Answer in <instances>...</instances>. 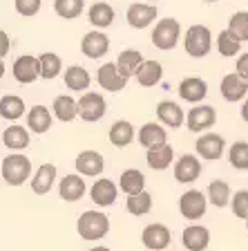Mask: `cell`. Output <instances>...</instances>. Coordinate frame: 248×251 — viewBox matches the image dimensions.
<instances>
[{"label": "cell", "instance_id": "52a82bcc", "mask_svg": "<svg viewBox=\"0 0 248 251\" xmlns=\"http://www.w3.org/2000/svg\"><path fill=\"white\" fill-rule=\"evenodd\" d=\"M215 121H217V112H215L212 105H197V108H192L186 117V126L190 132L208 130V128L215 126Z\"/></svg>", "mask_w": 248, "mask_h": 251}, {"label": "cell", "instance_id": "6da1fadb", "mask_svg": "<svg viewBox=\"0 0 248 251\" xmlns=\"http://www.w3.org/2000/svg\"><path fill=\"white\" fill-rule=\"evenodd\" d=\"M78 235L83 240H101L110 231V220L101 211H85L76 222Z\"/></svg>", "mask_w": 248, "mask_h": 251}, {"label": "cell", "instance_id": "c3c4849f", "mask_svg": "<svg viewBox=\"0 0 248 251\" xmlns=\"http://www.w3.org/2000/svg\"><path fill=\"white\" fill-rule=\"evenodd\" d=\"M90 251H110L108 247H94V249H90Z\"/></svg>", "mask_w": 248, "mask_h": 251}, {"label": "cell", "instance_id": "484cf974", "mask_svg": "<svg viewBox=\"0 0 248 251\" xmlns=\"http://www.w3.org/2000/svg\"><path fill=\"white\" fill-rule=\"evenodd\" d=\"M135 76L143 88H155L161 81V76H163V68H161L159 61H143Z\"/></svg>", "mask_w": 248, "mask_h": 251}, {"label": "cell", "instance_id": "2e32d148", "mask_svg": "<svg viewBox=\"0 0 248 251\" xmlns=\"http://www.w3.org/2000/svg\"><path fill=\"white\" fill-rule=\"evenodd\" d=\"M81 50L88 58H101L110 50V38L105 36L103 31H90V34L83 36Z\"/></svg>", "mask_w": 248, "mask_h": 251}, {"label": "cell", "instance_id": "5bb4252c", "mask_svg": "<svg viewBox=\"0 0 248 251\" xmlns=\"http://www.w3.org/2000/svg\"><path fill=\"white\" fill-rule=\"evenodd\" d=\"M202 175V162L195 155H181L175 164V179L181 184H190Z\"/></svg>", "mask_w": 248, "mask_h": 251}, {"label": "cell", "instance_id": "60d3db41", "mask_svg": "<svg viewBox=\"0 0 248 251\" xmlns=\"http://www.w3.org/2000/svg\"><path fill=\"white\" fill-rule=\"evenodd\" d=\"M228 159H230L233 168L246 171L248 168V141H237V144H233L230 152H228Z\"/></svg>", "mask_w": 248, "mask_h": 251}, {"label": "cell", "instance_id": "ac0fdd59", "mask_svg": "<svg viewBox=\"0 0 248 251\" xmlns=\"http://www.w3.org/2000/svg\"><path fill=\"white\" fill-rule=\"evenodd\" d=\"M145 162H148L150 168H155V171H165V168L175 162V151H172L170 144H159L155 148H148Z\"/></svg>", "mask_w": 248, "mask_h": 251}, {"label": "cell", "instance_id": "277c9868", "mask_svg": "<svg viewBox=\"0 0 248 251\" xmlns=\"http://www.w3.org/2000/svg\"><path fill=\"white\" fill-rule=\"evenodd\" d=\"M181 36V25L175 18H161L157 27L152 29V45L159 50H175Z\"/></svg>", "mask_w": 248, "mask_h": 251}, {"label": "cell", "instance_id": "9c48e42d", "mask_svg": "<svg viewBox=\"0 0 248 251\" xmlns=\"http://www.w3.org/2000/svg\"><path fill=\"white\" fill-rule=\"evenodd\" d=\"M157 14H159V9H157L155 5H148V2H135V5L128 7V25L135 27V29H145V27L150 25V23H155Z\"/></svg>", "mask_w": 248, "mask_h": 251}, {"label": "cell", "instance_id": "7bdbcfd3", "mask_svg": "<svg viewBox=\"0 0 248 251\" xmlns=\"http://www.w3.org/2000/svg\"><path fill=\"white\" fill-rule=\"evenodd\" d=\"M41 5H43V0H14L16 11L21 16H25V18L36 16L38 11H41Z\"/></svg>", "mask_w": 248, "mask_h": 251}, {"label": "cell", "instance_id": "f1b7e54d", "mask_svg": "<svg viewBox=\"0 0 248 251\" xmlns=\"http://www.w3.org/2000/svg\"><path fill=\"white\" fill-rule=\"evenodd\" d=\"M119 186L121 191H123L125 195H136L141 193V191H145V177H143V173L136 171V168H130V171H125L123 175H121L119 179Z\"/></svg>", "mask_w": 248, "mask_h": 251}, {"label": "cell", "instance_id": "ffe728a7", "mask_svg": "<svg viewBox=\"0 0 248 251\" xmlns=\"http://www.w3.org/2000/svg\"><path fill=\"white\" fill-rule=\"evenodd\" d=\"M116 186H114L112 179H96L94 182V186L90 188V195H92L94 204H98V206H112L114 202H116Z\"/></svg>", "mask_w": 248, "mask_h": 251}, {"label": "cell", "instance_id": "d4e9b609", "mask_svg": "<svg viewBox=\"0 0 248 251\" xmlns=\"http://www.w3.org/2000/svg\"><path fill=\"white\" fill-rule=\"evenodd\" d=\"M63 81H65V85H68L69 90L83 92V90L90 88L92 76H90V72L85 68H81V65H69V68L65 70V74H63Z\"/></svg>", "mask_w": 248, "mask_h": 251}, {"label": "cell", "instance_id": "603a6c76", "mask_svg": "<svg viewBox=\"0 0 248 251\" xmlns=\"http://www.w3.org/2000/svg\"><path fill=\"white\" fill-rule=\"evenodd\" d=\"M139 144L148 151V148H155L159 144H168V135H165V128L159 124H145L141 126L139 130Z\"/></svg>", "mask_w": 248, "mask_h": 251}, {"label": "cell", "instance_id": "8d00e7d4", "mask_svg": "<svg viewBox=\"0 0 248 251\" xmlns=\"http://www.w3.org/2000/svg\"><path fill=\"white\" fill-rule=\"evenodd\" d=\"M85 9V0H54V11H56L61 18H78Z\"/></svg>", "mask_w": 248, "mask_h": 251}, {"label": "cell", "instance_id": "f35d334b", "mask_svg": "<svg viewBox=\"0 0 248 251\" xmlns=\"http://www.w3.org/2000/svg\"><path fill=\"white\" fill-rule=\"evenodd\" d=\"M125 206H128V211L132 215H136V218H139V215H145L152 209V195L145 193V191H141V193H136V195H130Z\"/></svg>", "mask_w": 248, "mask_h": 251}, {"label": "cell", "instance_id": "9a60e30c", "mask_svg": "<svg viewBox=\"0 0 248 251\" xmlns=\"http://www.w3.org/2000/svg\"><path fill=\"white\" fill-rule=\"evenodd\" d=\"M181 242L188 251H206L208 245H210V231L206 226L192 225L188 229H183L181 233Z\"/></svg>", "mask_w": 248, "mask_h": 251}, {"label": "cell", "instance_id": "44dd1931", "mask_svg": "<svg viewBox=\"0 0 248 251\" xmlns=\"http://www.w3.org/2000/svg\"><path fill=\"white\" fill-rule=\"evenodd\" d=\"M54 179H56V166L54 164H43L31 177V191L36 195L49 193L54 186Z\"/></svg>", "mask_w": 248, "mask_h": 251}, {"label": "cell", "instance_id": "f546056e", "mask_svg": "<svg viewBox=\"0 0 248 251\" xmlns=\"http://www.w3.org/2000/svg\"><path fill=\"white\" fill-rule=\"evenodd\" d=\"M23 112H25V101L16 94H5L0 99V117L7 121H16L21 119Z\"/></svg>", "mask_w": 248, "mask_h": 251}, {"label": "cell", "instance_id": "30bf717a", "mask_svg": "<svg viewBox=\"0 0 248 251\" xmlns=\"http://www.w3.org/2000/svg\"><path fill=\"white\" fill-rule=\"evenodd\" d=\"M224 146H226L224 137L215 135V132H206V135H202L199 139H197V144H195L197 152H199L203 159H208V162L219 159V157L224 155Z\"/></svg>", "mask_w": 248, "mask_h": 251}, {"label": "cell", "instance_id": "4dcf8cb0", "mask_svg": "<svg viewBox=\"0 0 248 251\" xmlns=\"http://www.w3.org/2000/svg\"><path fill=\"white\" fill-rule=\"evenodd\" d=\"M2 141H5V146L11 148V151H25L29 146V132L23 126H9L2 132Z\"/></svg>", "mask_w": 248, "mask_h": 251}, {"label": "cell", "instance_id": "b9f144b4", "mask_svg": "<svg viewBox=\"0 0 248 251\" xmlns=\"http://www.w3.org/2000/svg\"><path fill=\"white\" fill-rule=\"evenodd\" d=\"M230 206L239 220H248V191H237L230 198Z\"/></svg>", "mask_w": 248, "mask_h": 251}, {"label": "cell", "instance_id": "74e56055", "mask_svg": "<svg viewBox=\"0 0 248 251\" xmlns=\"http://www.w3.org/2000/svg\"><path fill=\"white\" fill-rule=\"evenodd\" d=\"M228 31L237 38L239 43L248 41V11H235L228 21Z\"/></svg>", "mask_w": 248, "mask_h": 251}, {"label": "cell", "instance_id": "7a4b0ae2", "mask_svg": "<svg viewBox=\"0 0 248 251\" xmlns=\"http://www.w3.org/2000/svg\"><path fill=\"white\" fill-rule=\"evenodd\" d=\"M31 175V162L29 157L14 152V155L2 159V177L9 186H21L23 182H27Z\"/></svg>", "mask_w": 248, "mask_h": 251}, {"label": "cell", "instance_id": "f907efd6", "mask_svg": "<svg viewBox=\"0 0 248 251\" xmlns=\"http://www.w3.org/2000/svg\"><path fill=\"white\" fill-rule=\"evenodd\" d=\"M246 229H248V220H246Z\"/></svg>", "mask_w": 248, "mask_h": 251}, {"label": "cell", "instance_id": "ab89813d", "mask_svg": "<svg viewBox=\"0 0 248 251\" xmlns=\"http://www.w3.org/2000/svg\"><path fill=\"white\" fill-rule=\"evenodd\" d=\"M239 47H242V43H239L228 29L219 31V36H217V50H219V54H222V56H237V54H239Z\"/></svg>", "mask_w": 248, "mask_h": 251}, {"label": "cell", "instance_id": "e0dca14e", "mask_svg": "<svg viewBox=\"0 0 248 251\" xmlns=\"http://www.w3.org/2000/svg\"><path fill=\"white\" fill-rule=\"evenodd\" d=\"M208 94V83L203 78H197V76H190V78H183L179 83V97L188 103H199Z\"/></svg>", "mask_w": 248, "mask_h": 251}, {"label": "cell", "instance_id": "7dc6e473", "mask_svg": "<svg viewBox=\"0 0 248 251\" xmlns=\"http://www.w3.org/2000/svg\"><path fill=\"white\" fill-rule=\"evenodd\" d=\"M2 74H5V63H2V58H0V78H2Z\"/></svg>", "mask_w": 248, "mask_h": 251}, {"label": "cell", "instance_id": "cb8c5ba5", "mask_svg": "<svg viewBox=\"0 0 248 251\" xmlns=\"http://www.w3.org/2000/svg\"><path fill=\"white\" fill-rule=\"evenodd\" d=\"M141 63H143L141 52H136V50H123V52L119 54V61L114 63V65H116V70H119L121 76L130 78V76H135V74L139 72Z\"/></svg>", "mask_w": 248, "mask_h": 251}, {"label": "cell", "instance_id": "d6986e66", "mask_svg": "<svg viewBox=\"0 0 248 251\" xmlns=\"http://www.w3.org/2000/svg\"><path fill=\"white\" fill-rule=\"evenodd\" d=\"M58 193L65 202H78L85 195V179L81 175H65L58 184Z\"/></svg>", "mask_w": 248, "mask_h": 251}, {"label": "cell", "instance_id": "f6af8a7d", "mask_svg": "<svg viewBox=\"0 0 248 251\" xmlns=\"http://www.w3.org/2000/svg\"><path fill=\"white\" fill-rule=\"evenodd\" d=\"M9 47H11V41H9V34L5 29H0V58H5L9 54Z\"/></svg>", "mask_w": 248, "mask_h": 251}, {"label": "cell", "instance_id": "7c38bea8", "mask_svg": "<svg viewBox=\"0 0 248 251\" xmlns=\"http://www.w3.org/2000/svg\"><path fill=\"white\" fill-rule=\"evenodd\" d=\"M14 78L23 85H29L38 78V58L23 54L14 61Z\"/></svg>", "mask_w": 248, "mask_h": 251}, {"label": "cell", "instance_id": "5b68a950", "mask_svg": "<svg viewBox=\"0 0 248 251\" xmlns=\"http://www.w3.org/2000/svg\"><path fill=\"white\" fill-rule=\"evenodd\" d=\"M105 110H108L105 99H103V94H98V92H85L81 99H78V103H76L78 117H81L83 121H90V124H92V121L103 119Z\"/></svg>", "mask_w": 248, "mask_h": 251}, {"label": "cell", "instance_id": "bcb514c9", "mask_svg": "<svg viewBox=\"0 0 248 251\" xmlns=\"http://www.w3.org/2000/svg\"><path fill=\"white\" fill-rule=\"evenodd\" d=\"M242 119L248 124V101H246V103H244V108H242Z\"/></svg>", "mask_w": 248, "mask_h": 251}, {"label": "cell", "instance_id": "4316f807", "mask_svg": "<svg viewBox=\"0 0 248 251\" xmlns=\"http://www.w3.org/2000/svg\"><path fill=\"white\" fill-rule=\"evenodd\" d=\"M157 117H159L161 124L170 126V128H179L183 124V110L175 101H161L157 105Z\"/></svg>", "mask_w": 248, "mask_h": 251}, {"label": "cell", "instance_id": "8992f818", "mask_svg": "<svg viewBox=\"0 0 248 251\" xmlns=\"http://www.w3.org/2000/svg\"><path fill=\"white\" fill-rule=\"evenodd\" d=\"M206 206H208V200L202 191H188V193L181 195L179 200V211L183 218L188 220H199L203 213H206Z\"/></svg>", "mask_w": 248, "mask_h": 251}, {"label": "cell", "instance_id": "1f68e13d", "mask_svg": "<svg viewBox=\"0 0 248 251\" xmlns=\"http://www.w3.org/2000/svg\"><path fill=\"white\" fill-rule=\"evenodd\" d=\"M132 137H135V128L125 119L112 124V128H110V141H112L116 148H125L128 144H132Z\"/></svg>", "mask_w": 248, "mask_h": 251}, {"label": "cell", "instance_id": "d6a6232c", "mask_svg": "<svg viewBox=\"0 0 248 251\" xmlns=\"http://www.w3.org/2000/svg\"><path fill=\"white\" fill-rule=\"evenodd\" d=\"M63 70V61L58 54L45 52L38 56V76L43 78H56L58 72Z\"/></svg>", "mask_w": 248, "mask_h": 251}, {"label": "cell", "instance_id": "681fc988", "mask_svg": "<svg viewBox=\"0 0 248 251\" xmlns=\"http://www.w3.org/2000/svg\"><path fill=\"white\" fill-rule=\"evenodd\" d=\"M206 2H217V0H206Z\"/></svg>", "mask_w": 248, "mask_h": 251}, {"label": "cell", "instance_id": "4fadbf2b", "mask_svg": "<svg viewBox=\"0 0 248 251\" xmlns=\"http://www.w3.org/2000/svg\"><path fill=\"white\" fill-rule=\"evenodd\" d=\"M96 81H98V85L103 90H108V92H121V90L125 88V83H128V78L121 76L114 63H105V65L98 68Z\"/></svg>", "mask_w": 248, "mask_h": 251}, {"label": "cell", "instance_id": "83f0119b", "mask_svg": "<svg viewBox=\"0 0 248 251\" xmlns=\"http://www.w3.org/2000/svg\"><path fill=\"white\" fill-rule=\"evenodd\" d=\"M27 126H29V130H34L36 135L47 132L49 126H52V115H49V110L43 108V105H34V108L29 110V115H27Z\"/></svg>", "mask_w": 248, "mask_h": 251}, {"label": "cell", "instance_id": "8fae6325", "mask_svg": "<svg viewBox=\"0 0 248 251\" xmlns=\"http://www.w3.org/2000/svg\"><path fill=\"white\" fill-rule=\"evenodd\" d=\"M74 166H76V171L81 173V175H85V177H96V175H101L105 168V162H103V155L96 151H83L81 155L76 157V162H74Z\"/></svg>", "mask_w": 248, "mask_h": 251}, {"label": "cell", "instance_id": "ba28073f", "mask_svg": "<svg viewBox=\"0 0 248 251\" xmlns=\"http://www.w3.org/2000/svg\"><path fill=\"white\" fill-rule=\"evenodd\" d=\"M172 235H170V229L163 225H159V222H155V225H148L143 229V233H141V242H143L145 249L150 251H161L165 249V247L170 245Z\"/></svg>", "mask_w": 248, "mask_h": 251}, {"label": "cell", "instance_id": "ee69618b", "mask_svg": "<svg viewBox=\"0 0 248 251\" xmlns=\"http://www.w3.org/2000/svg\"><path fill=\"white\" fill-rule=\"evenodd\" d=\"M235 74H239V76L244 78L248 83V54H239V58H237V72Z\"/></svg>", "mask_w": 248, "mask_h": 251}, {"label": "cell", "instance_id": "3957f363", "mask_svg": "<svg viewBox=\"0 0 248 251\" xmlns=\"http://www.w3.org/2000/svg\"><path fill=\"white\" fill-rule=\"evenodd\" d=\"M186 52L195 58H203L212 47V34L206 25H192L188 27L186 38H183Z\"/></svg>", "mask_w": 248, "mask_h": 251}, {"label": "cell", "instance_id": "7402d4cb", "mask_svg": "<svg viewBox=\"0 0 248 251\" xmlns=\"http://www.w3.org/2000/svg\"><path fill=\"white\" fill-rule=\"evenodd\" d=\"M246 92H248V83L239 74L233 72L222 78V97L226 101H239L246 97Z\"/></svg>", "mask_w": 248, "mask_h": 251}, {"label": "cell", "instance_id": "e575fe53", "mask_svg": "<svg viewBox=\"0 0 248 251\" xmlns=\"http://www.w3.org/2000/svg\"><path fill=\"white\" fill-rule=\"evenodd\" d=\"M88 21L94 27H110L114 21V9L108 2H94L88 11Z\"/></svg>", "mask_w": 248, "mask_h": 251}, {"label": "cell", "instance_id": "836d02e7", "mask_svg": "<svg viewBox=\"0 0 248 251\" xmlns=\"http://www.w3.org/2000/svg\"><path fill=\"white\" fill-rule=\"evenodd\" d=\"M54 117H56L58 121H74L76 119V101L69 97V94H61V97H56L54 99Z\"/></svg>", "mask_w": 248, "mask_h": 251}, {"label": "cell", "instance_id": "d590c367", "mask_svg": "<svg viewBox=\"0 0 248 251\" xmlns=\"http://www.w3.org/2000/svg\"><path fill=\"white\" fill-rule=\"evenodd\" d=\"M206 200L210 204H215L217 209H224V206L230 202V186H228L224 179H215V182H210V186H208Z\"/></svg>", "mask_w": 248, "mask_h": 251}]
</instances>
